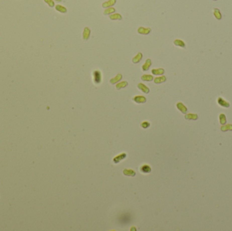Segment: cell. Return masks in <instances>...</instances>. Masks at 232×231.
Wrapping results in <instances>:
<instances>
[{
  "label": "cell",
  "mask_w": 232,
  "mask_h": 231,
  "mask_svg": "<svg viewBox=\"0 0 232 231\" xmlns=\"http://www.w3.org/2000/svg\"><path fill=\"white\" fill-rule=\"evenodd\" d=\"M101 79H102V76H101V73L99 71H94L93 72V79L94 82L95 83H100L101 82Z\"/></svg>",
  "instance_id": "obj_1"
},
{
  "label": "cell",
  "mask_w": 232,
  "mask_h": 231,
  "mask_svg": "<svg viewBox=\"0 0 232 231\" xmlns=\"http://www.w3.org/2000/svg\"><path fill=\"white\" fill-rule=\"evenodd\" d=\"M217 102L219 105L221 106H223V107H225V108H228L229 107V103L227 101L225 100L223 98H221V97H218V99H217Z\"/></svg>",
  "instance_id": "obj_2"
},
{
  "label": "cell",
  "mask_w": 232,
  "mask_h": 231,
  "mask_svg": "<svg viewBox=\"0 0 232 231\" xmlns=\"http://www.w3.org/2000/svg\"><path fill=\"white\" fill-rule=\"evenodd\" d=\"M137 31L139 33V34L141 35H148L149 34L151 31V29L150 28H145L143 27H139L137 30Z\"/></svg>",
  "instance_id": "obj_3"
},
{
  "label": "cell",
  "mask_w": 232,
  "mask_h": 231,
  "mask_svg": "<svg viewBox=\"0 0 232 231\" xmlns=\"http://www.w3.org/2000/svg\"><path fill=\"white\" fill-rule=\"evenodd\" d=\"M151 64H152V62H151V60L149 59V58H148L145 60V62L144 63V64H143V66H142V70L144 71H148L149 68H150V66H151Z\"/></svg>",
  "instance_id": "obj_4"
},
{
  "label": "cell",
  "mask_w": 232,
  "mask_h": 231,
  "mask_svg": "<svg viewBox=\"0 0 232 231\" xmlns=\"http://www.w3.org/2000/svg\"><path fill=\"white\" fill-rule=\"evenodd\" d=\"M90 36V29L88 27H85L83 32V39L88 40Z\"/></svg>",
  "instance_id": "obj_5"
},
{
  "label": "cell",
  "mask_w": 232,
  "mask_h": 231,
  "mask_svg": "<svg viewBox=\"0 0 232 231\" xmlns=\"http://www.w3.org/2000/svg\"><path fill=\"white\" fill-rule=\"evenodd\" d=\"M133 100L135 102L139 103V104H141V103H145L146 102V98L145 97H144V96H135L133 98Z\"/></svg>",
  "instance_id": "obj_6"
},
{
  "label": "cell",
  "mask_w": 232,
  "mask_h": 231,
  "mask_svg": "<svg viewBox=\"0 0 232 231\" xmlns=\"http://www.w3.org/2000/svg\"><path fill=\"white\" fill-rule=\"evenodd\" d=\"M174 44L176 46H178V47H180V48H185V47H186V45H185V43L184 41L179 39H175L174 41Z\"/></svg>",
  "instance_id": "obj_7"
},
{
  "label": "cell",
  "mask_w": 232,
  "mask_h": 231,
  "mask_svg": "<svg viewBox=\"0 0 232 231\" xmlns=\"http://www.w3.org/2000/svg\"><path fill=\"white\" fill-rule=\"evenodd\" d=\"M142 58H143V54H142V53L139 52L132 58V61L134 64H137L141 61Z\"/></svg>",
  "instance_id": "obj_8"
},
{
  "label": "cell",
  "mask_w": 232,
  "mask_h": 231,
  "mask_svg": "<svg viewBox=\"0 0 232 231\" xmlns=\"http://www.w3.org/2000/svg\"><path fill=\"white\" fill-rule=\"evenodd\" d=\"M115 3L116 0H108L107 2H105L103 3L102 6L104 8H106L111 7L113 5H115Z\"/></svg>",
  "instance_id": "obj_9"
},
{
  "label": "cell",
  "mask_w": 232,
  "mask_h": 231,
  "mask_svg": "<svg viewBox=\"0 0 232 231\" xmlns=\"http://www.w3.org/2000/svg\"><path fill=\"white\" fill-rule=\"evenodd\" d=\"M213 14H214V17L216 18L217 20H221L222 19V14H221V12L218 8H214L212 10Z\"/></svg>",
  "instance_id": "obj_10"
},
{
  "label": "cell",
  "mask_w": 232,
  "mask_h": 231,
  "mask_svg": "<svg viewBox=\"0 0 232 231\" xmlns=\"http://www.w3.org/2000/svg\"><path fill=\"white\" fill-rule=\"evenodd\" d=\"M177 107L178 108V109L180 110V111H181L183 113H186V112L187 111V108L183 104L182 102H178L177 104Z\"/></svg>",
  "instance_id": "obj_11"
},
{
  "label": "cell",
  "mask_w": 232,
  "mask_h": 231,
  "mask_svg": "<svg viewBox=\"0 0 232 231\" xmlns=\"http://www.w3.org/2000/svg\"><path fill=\"white\" fill-rule=\"evenodd\" d=\"M164 69H153L151 70V73L155 75H162L164 73Z\"/></svg>",
  "instance_id": "obj_12"
},
{
  "label": "cell",
  "mask_w": 232,
  "mask_h": 231,
  "mask_svg": "<svg viewBox=\"0 0 232 231\" xmlns=\"http://www.w3.org/2000/svg\"><path fill=\"white\" fill-rule=\"evenodd\" d=\"M138 87H139V89H141L142 92H143L145 94H148L149 92V89L145 85H144L143 83H139V84H138Z\"/></svg>",
  "instance_id": "obj_13"
},
{
  "label": "cell",
  "mask_w": 232,
  "mask_h": 231,
  "mask_svg": "<svg viewBox=\"0 0 232 231\" xmlns=\"http://www.w3.org/2000/svg\"><path fill=\"white\" fill-rule=\"evenodd\" d=\"M122 75L121 74H118L115 77L112 78L111 79H110V83H112V84H115L116 83L120 81L122 79Z\"/></svg>",
  "instance_id": "obj_14"
},
{
  "label": "cell",
  "mask_w": 232,
  "mask_h": 231,
  "mask_svg": "<svg viewBox=\"0 0 232 231\" xmlns=\"http://www.w3.org/2000/svg\"><path fill=\"white\" fill-rule=\"evenodd\" d=\"M166 77L165 76H161V77H155L154 79V82L157 84L159 83H162L166 81Z\"/></svg>",
  "instance_id": "obj_15"
},
{
  "label": "cell",
  "mask_w": 232,
  "mask_h": 231,
  "mask_svg": "<svg viewBox=\"0 0 232 231\" xmlns=\"http://www.w3.org/2000/svg\"><path fill=\"white\" fill-rule=\"evenodd\" d=\"M55 8H56L57 11H59L61 13H66L67 12V9L66 8L64 7L61 5H56Z\"/></svg>",
  "instance_id": "obj_16"
},
{
  "label": "cell",
  "mask_w": 232,
  "mask_h": 231,
  "mask_svg": "<svg viewBox=\"0 0 232 231\" xmlns=\"http://www.w3.org/2000/svg\"><path fill=\"white\" fill-rule=\"evenodd\" d=\"M109 19L111 20H122V15L118 13H116V14H111L109 16Z\"/></svg>",
  "instance_id": "obj_17"
},
{
  "label": "cell",
  "mask_w": 232,
  "mask_h": 231,
  "mask_svg": "<svg viewBox=\"0 0 232 231\" xmlns=\"http://www.w3.org/2000/svg\"><path fill=\"white\" fill-rule=\"evenodd\" d=\"M126 157V155L125 153L121 154V155H120L117 156V157H115L114 158V159H113L114 163H118L119 161H121L122 159H124V158H125Z\"/></svg>",
  "instance_id": "obj_18"
},
{
  "label": "cell",
  "mask_w": 232,
  "mask_h": 231,
  "mask_svg": "<svg viewBox=\"0 0 232 231\" xmlns=\"http://www.w3.org/2000/svg\"><path fill=\"white\" fill-rule=\"evenodd\" d=\"M141 171L143 173H149L151 172V167L147 165H144L141 167Z\"/></svg>",
  "instance_id": "obj_19"
},
{
  "label": "cell",
  "mask_w": 232,
  "mask_h": 231,
  "mask_svg": "<svg viewBox=\"0 0 232 231\" xmlns=\"http://www.w3.org/2000/svg\"><path fill=\"white\" fill-rule=\"evenodd\" d=\"M185 119H193V120H196L198 119V116L197 114H192V113H189L185 115Z\"/></svg>",
  "instance_id": "obj_20"
},
{
  "label": "cell",
  "mask_w": 232,
  "mask_h": 231,
  "mask_svg": "<svg viewBox=\"0 0 232 231\" xmlns=\"http://www.w3.org/2000/svg\"><path fill=\"white\" fill-rule=\"evenodd\" d=\"M141 79L146 81H151L153 79V77L151 75H144L141 77Z\"/></svg>",
  "instance_id": "obj_21"
},
{
  "label": "cell",
  "mask_w": 232,
  "mask_h": 231,
  "mask_svg": "<svg viewBox=\"0 0 232 231\" xmlns=\"http://www.w3.org/2000/svg\"><path fill=\"white\" fill-rule=\"evenodd\" d=\"M128 85V82L127 81H122V82L118 83V84L116 85V88L118 89H120L121 88H124V87H126Z\"/></svg>",
  "instance_id": "obj_22"
},
{
  "label": "cell",
  "mask_w": 232,
  "mask_h": 231,
  "mask_svg": "<svg viewBox=\"0 0 232 231\" xmlns=\"http://www.w3.org/2000/svg\"><path fill=\"white\" fill-rule=\"evenodd\" d=\"M115 12V9L114 8L109 7L107 9H106L104 12V14L105 15H108V14H111L112 13H114Z\"/></svg>",
  "instance_id": "obj_23"
},
{
  "label": "cell",
  "mask_w": 232,
  "mask_h": 231,
  "mask_svg": "<svg viewBox=\"0 0 232 231\" xmlns=\"http://www.w3.org/2000/svg\"><path fill=\"white\" fill-rule=\"evenodd\" d=\"M219 120H220V123L222 125L226 123V117H225V114H223V113L220 114V115H219Z\"/></svg>",
  "instance_id": "obj_24"
},
{
  "label": "cell",
  "mask_w": 232,
  "mask_h": 231,
  "mask_svg": "<svg viewBox=\"0 0 232 231\" xmlns=\"http://www.w3.org/2000/svg\"><path fill=\"white\" fill-rule=\"evenodd\" d=\"M124 174H125V175H127V176H134L135 175V172L132 170V169H125L124 171Z\"/></svg>",
  "instance_id": "obj_25"
},
{
  "label": "cell",
  "mask_w": 232,
  "mask_h": 231,
  "mask_svg": "<svg viewBox=\"0 0 232 231\" xmlns=\"http://www.w3.org/2000/svg\"><path fill=\"white\" fill-rule=\"evenodd\" d=\"M221 130H222L223 131H225V130H231L232 125H231V124H228V125H226V126H223V127H221Z\"/></svg>",
  "instance_id": "obj_26"
},
{
  "label": "cell",
  "mask_w": 232,
  "mask_h": 231,
  "mask_svg": "<svg viewBox=\"0 0 232 231\" xmlns=\"http://www.w3.org/2000/svg\"><path fill=\"white\" fill-rule=\"evenodd\" d=\"M45 1V2L47 3L48 5H49V6L50 7H54V2H53L52 0H44Z\"/></svg>",
  "instance_id": "obj_27"
},
{
  "label": "cell",
  "mask_w": 232,
  "mask_h": 231,
  "mask_svg": "<svg viewBox=\"0 0 232 231\" xmlns=\"http://www.w3.org/2000/svg\"><path fill=\"white\" fill-rule=\"evenodd\" d=\"M149 125H150V124H149V123L147 122V121H145V122L141 124V126H142L143 128H147L148 127H149Z\"/></svg>",
  "instance_id": "obj_28"
},
{
  "label": "cell",
  "mask_w": 232,
  "mask_h": 231,
  "mask_svg": "<svg viewBox=\"0 0 232 231\" xmlns=\"http://www.w3.org/2000/svg\"><path fill=\"white\" fill-rule=\"evenodd\" d=\"M55 1H56V2H61L62 0H55Z\"/></svg>",
  "instance_id": "obj_29"
},
{
  "label": "cell",
  "mask_w": 232,
  "mask_h": 231,
  "mask_svg": "<svg viewBox=\"0 0 232 231\" xmlns=\"http://www.w3.org/2000/svg\"><path fill=\"white\" fill-rule=\"evenodd\" d=\"M214 1H216V0H214Z\"/></svg>",
  "instance_id": "obj_30"
}]
</instances>
